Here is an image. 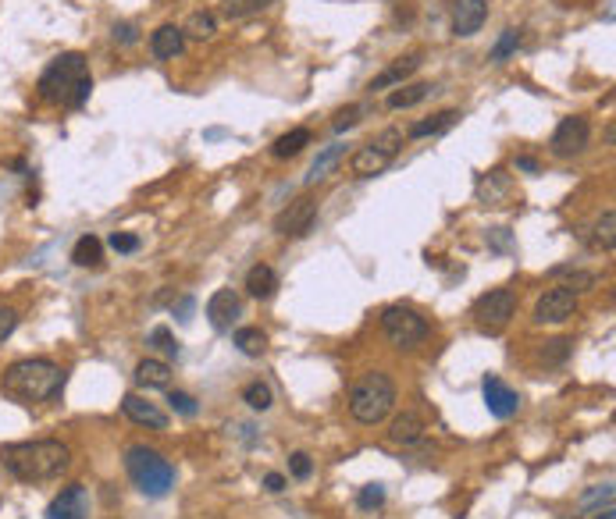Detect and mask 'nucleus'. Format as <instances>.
Instances as JSON below:
<instances>
[{"label": "nucleus", "instance_id": "e433bc0d", "mask_svg": "<svg viewBox=\"0 0 616 519\" xmlns=\"http://www.w3.org/2000/svg\"><path fill=\"white\" fill-rule=\"evenodd\" d=\"M603 506H613V484H599L595 491H588V495L581 498V509H585V513H595V509H603Z\"/></svg>", "mask_w": 616, "mask_h": 519}, {"label": "nucleus", "instance_id": "f8f14e48", "mask_svg": "<svg viewBox=\"0 0 616 519\" xmlns=\"http://www.w3.org/2000/svg\"><path fill=\"white\" fill-rule=\"evenodd\" d=\"M47 519H90V495L83 484H68L47 506Z\"/></svg>", "mask_w": 616, "mask_h": 519}, {"label": "nucleus", "instance_id": "79ce46f5", "mask_svg": "<svg viewBox=\"0 0 616 519\" xmlns=\"http://www.w3.org/2000/svg\"><path fill=\"white\" fill-rule=\"evenodd\" d=\"M110 36H114V43H121V47H132V43H139V29H136L132 22H114Z\"/></svg>", "mask_w": 616, "mask_h": 519}, {"label": "nucleus", "instance_id": "37998d69", "mask_svg": "<svg viewBox=\"0 0 616 519\" xmlns=\"http://www.w3.org/2000/svg\"><path fill=\"white\" fill-rule=\"evenodd\" d=\"M143 242H139V235H132V231H114L110 235V249L114 253H136Z\"/></svg>", "mask_w": 616, "mask_h": 519}, {"label": "nucleus", "instance_id": "2eb2a0df", "mask_svg": "<svg viewBox=\"0 0 616 519\" xmlns=\"http://www.w3.org/2000/svg\"><path fill=\"white\" fill-rule=\"evenodd\" d=\"M488 18V0H456L453 7V32L456 36H474Z\"/></svg>", "mask_w": 616, "mask_h": 519}, {"label": "nucleus", "instance_id": "4468645a", "mask_svg": "<svg viewBox=\"0 0 616 519\" xmlns=\"http://www.w3.org/2000/svg\"><path fill=\"white\" fill-rule=\"evenodd\" d=\"M474 193H478V200H481L485 207H503V203L510 200V193H514V182H510V175H506L503 168H492L488 175L478 178Z\"/></svg>", "mask_w": 616, "mask_h": 519}, {"label": "nucleus", "instance_id": "8fccbe9b", "mask_svg": "<svg viewBox=\"0 0 616 519\" xmlns=\"http://www.w3.org/2000/svg\"><path fill=\"white\" fill-rule=\"evenodd\" d=\"M592 519H616L613 506H603V509H595V513H592Z\"/></svg>", "mask_w": 616, "mask_h": 519}, {"label": "nucleus", "instance_id": "c756f323", "mask_svg": "<svg viewBox=\"0 0 616 519\" xmlns=\"http://www.w3.org/2000/svg\"><path fill=\"white\" fill-rule=\"evenodd\" d=\"M552 274H567L570 281H567L563 289H570L574 296H581V292H592V289L599 285V278H595L592 271H577V267H556Z\"/></svg>", "mask_w": 616, "mask_h": 519}, {"label": "nucleus", "instance_id": "7ed1b4c3", "mask_svg": "<svg viewBox=\"0 0 616 519\" xmlns=\"http://www.w3.org/2000/svg\"><path fill=\"white\" fill-rule=\"evenodd\" d=\"M36 93L43 104H68V107H83L93 93V79H90V68H86V57L79 50L72 54H61L47 65V72L40 75L36 82Z\"/></svg>", "mask_w": 616, "mask_h": 519}, {"label": "nucleus", "instance_id": "a18cd8bd", "mask_svg": "<svg viewBox=\"0 0 616 519\" xmlns=\"http://www.w3.org/2000/svg\"><path fill=\"white\" fill-rule=\"evenodd\" d=\"M14 327H18V313L11 310V307H0V342H4Z\"/></svg>", "mask_w": 616, "mask_h": 519}, {"label": "nucleus", "instance_id": "ddd939ff", "mask_svg": "<svg viewBox=\"0 0 616 519\" xmlns=\"http://www.w3.org/2000/svg\"><path fill=\"white\" fill-rule=\"evenodd\" d=\"M239 296L232 289H217L210 299H207V320L214 331H232V324L239 320Z\"/></svg>", "mask_w": 616, "mask_h": 519}, {"label": "nucleus", "instance_id": "2f4dec72", "mask_svg": "<svg viewBox=\"0 0 616 519\" xmlns=\"http://www.w3.org/2000/svg\"><path fill=\"white\" fill-rule=\"evenodd\" d=\"M595 246L606 249V253L616 246V213L613 210H606V213L595 221Z\"/></svg>", "mask_w": 616, "mask_h": 519}, {"label": "nucleus", "instance_id": "a19ab883", "mask_svg": "<svg viewBox=\"0 0 616 519\" xmlns=\"http://www.w3.org/2000/svg\"><path fill=\"white\" fill-rule=\"evenodd\" d=\"M289 473H293L296 480H310V473H313V463H310L307 452H293V455H289Z\"/></svg>", "mask_w": 616, "mask_h": 519}, {"label": "nucleus", "instance_id": "9d476101", "mask_svg": "<svg viewBox=\"0 0 616 519\" xmlns=\"http://www.w3.org/2000/svg\"><path fill=\"white\" fill-rule=\"evenodd\" d=\"M574 313H577V296H574L570 289H563V285L549 289V292L534 303V320H538V324H563V320H570Z\"/></svg>", "mask_w": 616, "mask_h": 519}, {"label": "nucleus", "instance_id": "58836bf2", "mask_svg": "<svg viewBox=\"0 0 616 519\" xmlns=\"http://www.w3.org/2000/svg\"><path fill=\"white\" fill-rule=\"evenodd\" d=\"M567 352H570V342H567V338H552V342H545V349H541V363H563Z\"/></svg>", "mask_w": 616, "mask_h": 519}, {"label": "nucleus", "instance_id": "a211bd4d", "mask_svg": "<svg viewBox=\"0 0 616 519\" xmlns=\"http://www.w3.org/2000/svg\"><path fill=\"white\" fill-rule=\"evenodd\" d=\"M182 47H186V32H182L179 25H172V22H164V25L150 36V50H154L157 61H175V57L182 54Z\"/></svg>", "mask_w": 616, "mask_h": 519}, {"label": "nucleus", "instance_id": "412c9836", "mask_svg": "<svg viewBox=\"0 0 616 519\" xmlns=\"http://www.w3.org/2000/svg\"><path fill=\"white\" fill-rule=\"evenodd\" d=\"M246 292H250L253 299H271V296L278 292V274H275V267H268V264L250 267V274H246Z\"/></svg>", "mask_w": 616, "mask_h": 519}, {"label": "nucleus", "instance_id": "4c0bfd02", "mask_svg": "<svg viewBox=\"0 0 616 519\" xmlns=\"http://www.w3.org/2000/svg\"><path fill=\"white\" fill-rule=\"evenodd\" d=\"M356 506H360V509H378V506H385V484H367V488H360Z\"/></svg>", "mask_w": 616, "mask_h": 519}, {"label": "nucleus", "instance_id": "09e8293b", "mask_svg": "<svg viewBox=\"0 0 616 519\" xmlns=\"http://www.w3.org/2000/svg\"><path fill=\"white\" fill-rule=\"evenodd\" d=\"M514 164H516V171H527V175H538V171H541V164H538L534 157H524V153L516 157Z\"/></svg>", "mask_w": 616, "mask_h": 519}, {"label": "nucleus", "instance_id": "de8ad7c7", "mask_svg": "<svg viewBox=\"0 0 616 519\" xmlns=\"http://www.w3.org/2000/svg\"><path fill=\"white\" fill-rule=\"evenodd\" d=\"M264 488H268L271 495H282V491H286V477H282V473H268V477H264Z\"/></svg>", "mask_w": 616, "mask_h": 519}, {"label": "nucleus", "instance_id": "6ab92c4d", "mask_svg": "<svg viewBox=\"0 0 616 519\" xmlns=\"http://www.w3.org/2000/svg\"><path fill=\"white\" fill-rule=\"evenodd\" d=\"M424 420H420V413H413V410H407V413H400L392 423H389V441L392 445H403V448H410V445H417L420 437H424Z\"/></svg>", "mask_w": 616, "mask_h": 519}, {"label": "nucleus", "instance_id": "b1692460", "mask_svg": "<svg viewBox=\"0 0 616 519\" xmlns=\"http://www.w3.org/2000/svg\"><path fill=\"white\" fill-rule=\"evenodd\" d=\"M460 121V110H442V114H431L427 121H417V125H410V139H427V135H442V132H449L453 125Z\"/></svg>", "mask_w": 616, "mask_h": 519}, {"label": "nucleus", "instance_id": "6e6552de", "mask_svg": "<svg viewBox=\"0 0 616 519\" xmlns=\"http://www.w3.org/2000/svg\"><path fill=\"white\" fill-rule=\"evenodd\" d=\"M588 143H592V125H588V117L574 114V117H563L556 125V132L549 139V150L556 157H577V153L588 150Z\"/></svg>", "mask_w": 616, "mask_h": 519}, {"label": "nucleus", "instance_id": "9b49d317", "mask_svg": "<svg viewBox=\"0 0 616 519\" xmlns=\"http://www.w3.org/2000/svg\"><path fill=\"white\" fill-rule=\"evenodd\" d=\"M481 395H485V406H488V413L496 416V420H510L520 410V395H516L503 377H496V374H488L481 381Z\"/></svg>", "mask_w": 616, "mask_h": 519}, {"label": "nucleus", "instance_id": "cd10ccee", "mask_svg": "<svg viewBox=\"0 0 616 519\" xmlns=\"http://www.w3.org/2000/svg\"><path fill=\"white\" fill-rule=\"evenodd\" d=\"M242 402H246L250 410H257V413H268V410L275 406V392H271L268 381H250V385L242 388Z\"/></svg>", "mask_w": 616, "mask_h": 519}, {"label": "nucleus", "instance_id": "49530a36", "mask_svg": "<svg viewBox=\"0 0 616 519\" xmlns=\"http://www.w3.org/2000/svg\"><path fill=\"white\" fill-rule=\"evenodd\" d=\"M488 242H492L496 249H510V228H492V231H488Z\"/></svg>", "mask_w": 616, "mask_h": 519}, {"label": "nucleus", "instance_id": "20e7f679", "mask_svg": "<svg viewBox=\"0 0 616 519\" xmlns=\"http://www.w3.org/2000/svg\"><path fill=\"white\" fill-rule=\"evenodd\" d=\"M125 473L150 498H164L175 488V466L157 448H146V445H128L125 448Z\"/></svg>", "mask_w": 616, "mask_h": 519}, {"label": "nucleus", "instance_id": "c9c22d12", "mask_svg": "<svg viewBox=\"0 0 616 519\" xmlns=\"http://www.w3.org/2000/svg\"><path fill=\"white\" fill-rule=\"evenodd\" d=\"M146 345H154V349L164 352V356H179V342H175V334H172L168 327H154L150 338H146Z\"/></svg>", "mask_w": 616, "mask_h": 519}, {"label": "nucleus", "instance_id": "c85d7f7f", "mask_svg": "<svg viewBox=\"0 0 616 519\" xmlns=\"http://www.w3.org/2000/svg\"><path fill=\"white\" fill-rule=\"evenodd\" d=\"M342 153H346V146H342V143H331V146H324V150L317 153V160L310 164V171H307V186H313V182H321V178H324V175L331 171V164H335V160H339Z\"/></svg>", "mask_w": 616, "mask_h": 519}, {"label": "nucleus", "instance_id": "bb28decb", "mask_svg": "<svg viewBox=\"0 0 616 519\" xmlns=\"http://www.w3.org/2000/svg\"><path fill=\"white\" fill-rule=\"evenodd\" d=\"M235 345H239V352L242 356H264L268 352V334L260 331V327H239L235 331Z\"/></svg>", "mask_w": 616, "mask_h": 519}, {"label": "nucleus", "instance_id": "ea45409f", "mask_svg": "<svg viewBox=\"0 0 616 519\" xmlns=\"http://www.w3.org/2000/svg\"><path fill=\"white\" fill-rule=\"evenodd\" d=\"M374 146H378V150H385L389 157H396V153H400V146H403V132H400V128H385V132L374 139Z\"/></svg>", "mask_w": 616, "mask_h": 519}, {"label": "nucleus", "instance_id": "aec40b11", "mask_svg": "<svg viewBox=\"0 0 616 519\" xmlns=\"http://www.w3.org/2000/svg\"><path fill=\"white\" fill-rule=\"evenodd\" d=\"M417 68H420V54H410V57H400V61H396L392 68H385L382 75H374L367 90H371V93H378V90H392V86H403V82L410 79V75L417 72Z\"/></svg>", "mask_w": 616, "mask_h": 519}, {"label": "nucleus", "instance_id": "a878e982", "mask_svg": "<svg viewBox=\"0 0 616 519\" xmlns=\"http://www.w3.org/2000/svg\"><path fill=\"white\" fill-rule=\"evenodd\" d=\"M307 146H310V132H307V128H293V132H286V135H278V139H275L271 153H275L278 160H289V157H300Z\"/></svg>", "mask_w": 616, "mask_h": 519}, {"label": "nucleus", "instance_id": "1a4fd4ad", "mask_svg": "<svg viewBox=\"0 0 616 519\" xmlns=\"http://www.w3.org/2000/svg\"><path fill=\"white\" fill-rule=\"evenodd\" d=\"M313 221H317V203L310 196H304V200L289 203L275 217V231L286 235V238H304V235L313 231Z\"/></svg>", "mask_w": 616, "mask_h": 519}, {"label": "nucleus", "instance_id": "f257e3e1", "mask_svg": "<svg viewBox=\"0 0 616 519\" xmlns=\"http://www.w3.org/2000/svg\"><path fill=\"white\" fill-rule=\"evenodd\" d=\"M0 466L22 484H43V480L61 477L72 466V448L57 437L14 441L0 448Z\"/></svg>", "mask_w": 616, "mask_h": 519}, {"label": "nucleus", "instance_id": "f704fd0d", "mask_svg": "<svg viewBox=\"0 0 616 519\" xmlns=\"http://www.w3.org/2000/svg\"><path fill=\"white\" fill-rule=\"evenodd\" d=\"M367 110H371V107H364V104H349V107H342V110L335 114V121H331V128H335V132L342 135V132H349V128H353V125H356V121H360V117H364Z\"/></svg>", "mask_w": 616, "mask_h": 519}, {"label": "nucleus", "instance_id": "f3484780", "mask_svg": "<svg viewBox=\"0 0 616 519\" xmlns=\"http://www.w3.org/2000/svg\"><path fill=\"white\" fill-rule=\"evenodd\" d=\"M389 164H392V157H389L385 150H378L374 143L353 150V157H349V171H353L356 178H374V175H382Z\"/></svg>", "mask_w": 616, "mask_h": 519}, {"label": "nucleus", "instance_id": "4be33fe9", "mask_svg": "<svg viewBox=\"0 0 616 519\" xmlns=\"http://www.w3.org/2000/svg\"><path fill=\"white\" fill-rule=\"evenodd\" d=\"M431 93H435V86H431V82H410V86H396V90L389 93V107H392V110H407V107L424 104Z\"/></svg>", "mask_w": 616, "mask_h": 519}, {"label": "nucleus", "instance_id": "0eeeda50", "mask_svg": "<svg viewBox=\"0 0 616 519\" xmlns=\"http://www.w3.org/2000/svg\"><path fill=\"white\" fill-rule=\"evenodd\" d=\"M514 313H516L514 292L510 289H492V292H485L474 303V324L485 334H499V331H506V324L514 320Z\"/></svg>", "mask_w": 616, "mask_h": 519}, {"label": "nucleus", "instance_id": "423d86ee", "mask_svg": "<svg viewBox=\"0 0 616 519\" xmlns=\"http://www.w3.org/2000/svg\"><path fill=\"white\" fill-rule=\"evenodd\" d=\"M382 327H385V338L396 345V349H417L424 338H427V320L413 307H385L382 310Z\"/></svg>", "mask_w": 616, "mask_h": 519}, {"label": "nucleus", "instance_id": "f03ea898", "mask_svg": "<svg viewBox=\"0 0 616 519\" xmlns=\"http://www.w3.org/2000/svg\"><path fill=\"white\" fill-rule=\"evenodd\" d=\"M65 388V370L50 359H18L4 370L0 377V392L22 406H32V402H50L57 399Z\"/></svg>", "mask_w": 616, "mask_h": 519}, {"label": "nucleus", "instance_id": "473e14b6", "mask_svg": "<svg viewBox=\"0 0 616 519\" xmlns=\"http://www.w3.org/2000/svg\"><path fill=\"white\" fill-rule=\"evenodd\" d=\"M275 0H224V18H250V14H257V11H264V7H271Z\"/></svg>", "mask_w": 616, "mask_h": 519}, {"label": "nucleus", "instance_id": "7c9ffc66", "mask_svg": "<svg viewBox=\"0 0 616 519\" xmlns=\"http://www.w3.org/2000/svg\"><path fill=\"white\" fill-rule=\"evenodd\" d=\"M182 32L193 36V39H210V36L217 32V18H214L210 11H197V14H189V22H186Z\"/></svg>", "mask_w": 616, "mask_h": 519}, {"label": "nucleus", "instance_id": "c03bdc74", "mask_svg": "<svg viewBox=\"0 0 616 519\" xmlns=\"http://www.w3.org/2000/svg\"><path fill=\"white\" fill-rule=\"evenodd\" d=\"M168 402H172V410L182 416H197V399L193 395H186V392H172L168 395Z\"/></svg>", "mask_w": 616, "mask_h": 519}, {"label": "nucleus", "instance_id": "dca6fc26", "mask_svg": "<svg viewBox=\"0 0 616 519\" xmlns=\"http://www.w3.org/2000/svg\"><path fill=\"white\" fill-rule=\"evenodd\" d=\"M121 410H125V416H128L132 423H139V427H150V430H164V427H168V416L161 413L150 399H143V395H136V392H128V395L121 399Z\"/></svg>", "mask_w": 616, "mask_h": 519}, {"label": "nucleus", "instance_id": "72a5a7b5", "mask_svg": "<svg viewBox=\"0 0 616 519\" xmlns=\"http://www.w3.org/2000/svg\"><path fill=\"white\" fill-rule=\"evenodd\" d=\"M516 47H520V29H506L503 36H499V43L492 47V54H488V61H496V65H503L510 54H514Z\"/></svg>", "mask_w": 616, "mask_h": 519}, {"label": "nucleus", "instance_id": "39448f33", "mask_svg": "<svg viewBox=\"0 0 616 519\" xmlns=\"http://www.w3.org/2000/svg\"><path fill=\"white\" fill-rule=\"evenodd\" d=\"M392 402H396L392 377L382 374V370H371L349 392V416L356 423H364V427H374V423H382L385 416L392 413Z\"/></svg>", "mask_w": 616, "mask_h": 519}, {"label": "nucleus", "instance_id": "393cba45", "mask_svg": "<svg viewBox=\"0 0 616 519\" xmlns=\"http://www.w3.org/2000/svg\"><path fill=\"white\" fill-rule=\"evenodd\" d=\"M72 264L75 267H101L103 264V242L97 235H83L75 246H72Z\"/></svg>", "mask_w": 616, "mask_h": 519}, {"label": "nucleus", "instance_id": "5701e85b", "mask_svg": "<svg viewBox=\"0 0 616 519\" xmlns=\"http://www.w3.org/2000/svg\"><path fill=\"white\" fill-rule=\"evenodd\" d=\"M136 381L143 388H168L172 385V367L164 359H143L136 367Z\"/></svg>", "mask_w": 616, "mask_h": 519}]
</instances>
